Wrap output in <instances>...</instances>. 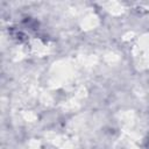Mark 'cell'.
<instances>
[{
  "label": "cell",
  "instance_id": "1",
  "mask_svg": "<svg viewBox=\"0 0 149 149\" xmlns=\"http://www.w3.org/2000/svg\"><path fill=\"white\" fill-rule=\"evenodd\" d=\"M148 142H149V140H148Z\"/></svg>",
  "mask_w": 149,
  "mask_h": 149
}]
</instances>
